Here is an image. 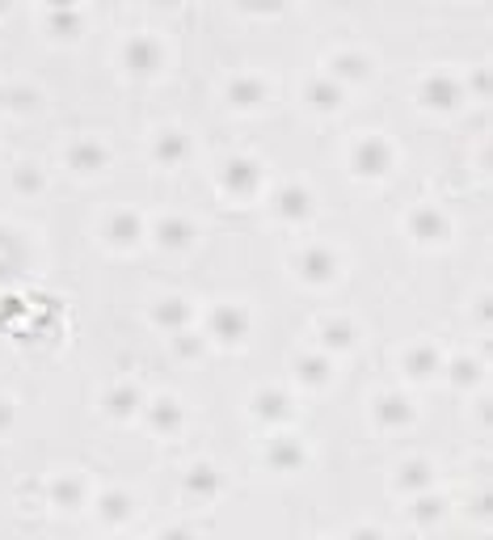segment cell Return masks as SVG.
<instances>
[{"mask_svg":"<svg viewBox=\"0 0 493 540\" xmlns=\"http://www.w3.org/2000/svg\"><path fill=\"white\" fill-rule=\"evenodd\" d=\"M351 165H354V174H363V177L388 174L392 169V143L384 140V135H363L351 148Z\"/></svg>","mask_w":493,"mask_h":540,"instance_id":"1","label":"cell"},{"mask_svg":"<svg viewBox=\"0 0 493 540\" xmlns=\"http://www.w3.org/2000/svg\"><path fill=\"white\" fill-rule=\"evenodd\" d=\"M211 338H220V342H240V338L249 334V313L240 308V304H215L211 308V321H207Z\"/></svg>","mask_w":493,"mask_h":540,"instance_id":"2","label":"cell"},{"mask_svg":"<svg viewBox=\"0 0 493 540\" xmlns=\"http://www.w3.org/2000/svg\"><path fill=\"white\" fill-rule=\"evenodd\" d=\"M262 186V165L249 157H232L223 165V191L237 194V199H254Z\"/></svg>","mask_w":493,"mask_h":540,"instance_id":"3","label":"cell"},{"mask_svg":"<svg viewBox=\"0 0 493 540\" xmlns=\"http://www.w3.org/2000/svg\"><path fill=\"white\" fill-rule=\"evenodd\" d=\"M123 60H127L131 72L148 77V72H157V68L165 64V47H160L157 38H148V34H135L127 47H123Z\"/></svg>","mask_w":493,"mask_h":540,"instance_id":"4","label":"cell"},{"mask_svg":"<svg viewBox=\"0 0 493 540\" xmlns=\"http://www.w3.org/2000/svg\"><path fill=\"white\" fill-rule=\"evenodd\" d=\"M266 464H271L274 473H300L303 464H308V452H303V444L295 435H279L266 447Z\"/></svg>","mask_w":493,"mask_h":540,"instance_id":"5","label":"cell"},{"mask_svg":"<svg viewBox=\"0 0 493 540\" xmlns=\"http://www.w3.org/2000/svg\"><path fill=\"white\" fill-rule=\"evenodd\" d=\"M274 211H279L287 224L308 220V211H312V194H308V186H300V182H287L283 191L274 194Z\"/></svg>","mask_w":493,"mask_h":540,"instance_id":"6","label":"cell"},{"mask_svg":"<svg viewBox=\"0 0 493 540\" xmlns=\"http://www.w3.org/2000/svg\"><path fill=\"white\" fill-rule=\"evenodd\" d=\"M337 254L329 250V245H308L300 254V270H303V279H312V283H329L337 274Z\"/></svg>","mask_w":493,"mask_h":540,"instance_id":"7","label":"cell"},{"mask_svg":"<svg viewBox=\"0 0 493 540\" xmlns=\"http://www.w3.org/2000/svg\"><path fill=\"white\" fill-rule=\"evenodd\" d=\"M409 233H414L422 245H434V241H443L447 237V216L439 211V207H414L409 211Z\"/></svg>","mask_w":493,"mask_h":540,"instance_id":"8","label":"cell"},{"mask_svg":"<svg viewBox=\"0 0 493 540\" xmlns=\"http://www.w3.org/2000/svg\"><path fill=\"white\" fill-rule=\"evenodd\" d=\"M371 413H376V427L380 430H400L414 422V410H409V401L400 397V393H384L376 405H371Z\"/></svg>","mask_w":493,"mask_h":540,"instance_id":"9","label":"cell"},{"mask_svg":"<svg viewBox=\"0 0 493 540\" xmlns=\"http://www.w3.org/2000/svg\"><path fill=\"white\" fill-rule=\"evenodd\" d=\"M68 169H77V174H97V169H106V148L97 140H77V143H68Z\"/></svg>","mask_w":493,"mask_h":540,"instance_id":"10","label":"cell"},{"mask_svg":"<svg viewBox=\"0 0 493 540\" xmlns=\"http://www.w3.org/2000/svg\"><path fill=\"white\" fill-rule=\"evenodd\" d=\"M405 372L417 376V380H430L434 372H443V355L434 342H417V347L405 350Z\"/></svg>","mask_w":493,"mask_h":540,"instance_id":"11","label":"cell"},{"mask_svg":"<svg viewBox=\"0 0 493 540\" xmlns=\"http://www.w3.org/2000/svg\"><path fill=\"white\" fill-rule=\"evenodd\" d=\"M152 157H157V165H165V169H177L182 160L190 157V140H186L182 131H160L157 143H152Z\"/></svg>","mask_w":493,"mask_h":540,"instance_id":"12","label":"cell"},{"mask_svg":"<svg viewBox=\"0 0 493 540\" xmlns=\"http://www.w3.org/2000/svg\"><path fill=\"white\" fill-rule=\"evenodd\" d=\"M106 237H110L114 245H135V241L143 237V220L131 211V207H118L110 220H106Z\"/></svg>","mask_w":493,"mask_h":540,"instance_id":"13","label":"cell"},{"mask_svg":"<svg viewBox=\"0 0 493 540\" xmlns=\"http://www.w3.org/2000/svg\"><path fill=\"white\" fill-rule=\"evenodd\" d=\"M308 106L320 114H334L337 106H342V80L334 77H317V80H308Z\"/></svg>","mask_w":493,"mask_h":540,"instance_id":"14","label":"cell"},{"mask_svg":"<svg viewBox=\"0 0 493 540\" xmlns=\"http://www.w3.org/2000/svg\"><path fill=\"white\" fill-rule=\"evenodd\" d=\"M194 237H198V228H194L186 216H165V220L157 224V241L165 250H186Z\"/></svg>","mask_w":493,"mask_h":540,"instance_id":"15","label":"cell"},{"mask_svg":"<svg viewBox=\"0 0 493 540\" xmlns=\"http://www.w3.org/2000/svg\"><path fill=\"white\" fill-rule=\"evenodd\" d=\"M422 102H426L430 110H451L456 102H460V85L451 77H430L422 85Z\"/></svg>","mask_w":493,"mask_h":540,"instance_id":"16","label":"cell"},{"mask_svg":"<svg viewBox=\"0 0 493 540\" xmlns=\"http://www.w3.org/2000/svg\"><path fill=\"white\" fill-rule=\"evenodd\" d=\"M152 325H157V330H169V334L182 330V325H190V304L177 300V296L152 304Z\"/></svg>","mask_w":493,"mask_h":540,"instance_id":"17","label":"cell"},{"mask_svg":"<svg viewBox=\"0 0 493 540\" xmlns=\"http://www.w3.org/2000/svg\"><path fill=\"white\" fill-rule=\"evenodd\" d=\"M135 410H143V393L135 384H114L106 393V413L114 418H135Z\"/></svg>","mask_w":493,"mask_h":540,"instance_id":"18","label":"cell"},{"mask_svg":"<svg viewBox=\"0 0 493 540\" xmlns=\"http://www.w3.org/2000/svg\"><path fill=\"white\" fill-rule=\"evenodd\" d=\"M228 97H232V106H262L266 97H271V89H266V80L262 77H237L232 85H228Z\"/></svg>","mask_w":493,"mask_h":540,"instance_id":"19","label":"cell"},{"mask_svg":"<svg viewBox=\"0 0 493 540\" xmlns=\"http://www.w3.org/2000/svg\"><path fill=\"white\" fill-rule=\"evenodd\" d=\"M220 473H215V469H211V464H194L190 473H186V494H190V498H203V503H211V498H215V494H220Z\"/></svg>","mask_w":493,"mask_h":540,"instance_id":"20","label":"cell"},{"mask_svg":"<svg viewBox=\"0 0 493 540\" xmlns=\"http://www.w3.org/2000/svg\"><path fill=\"white\" fill-rule=\"evenodd\" d=\"M143 410H148V422H152L160 435H165V430H169V435L182 430V405H177L174 397H157L152 405H143Z\"/></svg>","mask_w":493,"mask_h":540,"instance_id":"21","label":"cell"},{"mask_svg":"<svg viewBox=\"0 0 493 540\" xmlns=\"http://www.w3.org/2000/svg\"><path fill=\"white\" fill-rule=\"evenodd\" d=\"M397 486H400V490H409V494L430 490V486H434V469H430V461H409V464H400Z\"/></svg>","mask_w":493,"mask_h":540,"instance_id":"22","label":"cell"},{"mask_svg":"<svg viewBox=\"0 0 493 540\" xmlns=\"http://www.w3.org/2000/svg\"><path fill=\"white\" fill-rule=\"evenodd\" d=\"M131 511H135V503H131V494H123V490H110V494L97 498V515H101L106 524H123Z\"/></svg>","mask_w":493,"mask_h":540,"instance_id":"23","label":"cell"},{"mask_svg":"<svg viewBox=\"0 0 493 540\" xmlns=\"http://www.w3.org/2000/svg\"><path fill=\"white\" fill-rule=\"evenodd\" d=\"M371 77V60L359 51H342L334 55V80H367Z\"/></svg>","mask_w":493,"mask_h":540,"instance_id":"24","label":"cell"},{"mask_svg":"<svg viewBox=\"0 0 493 540\" xmlns=\"http://www.w3.org/2000/svg\"><path fill=\"white\" fill-rule=\"evenodd\" d=\"M51 503L64 511H77L85 503V490H80V477H55L51 481Z\"/></svg>","mask_w":493,"mask_h":540,"instance_id":"25","label":"cell"},{"mask_svg":"<svg viewBox=\"0 0 493 540\" xmlns=\"http://www.w3.org/2000/svg\"><path fill=\"white\" fill-rule=\"evenodd\" d=\"M169 347H174L177 359H198V355L207 350V338L194 334L190 325H182V330H174V334H169Z\"/></svg>","mask_w":493,"mask_h":540,"instance_id":"26","label":"cell"},{"mask_svg":"<svg viewBox=\"0 0 493 540\" xmlns=\"http://www.w3.org/2000/svg\"><path fill=\"white\" fill-rule=\"evenodd\" d=\"M26 262V245L13 233H0V274H17Z\"/></svg>","mask_w":493,"mask_h":540,"instance_id":"27","label":"cell"},{"mask_svg":"<svg viewBox=\"0 0 493 540\" xmlns=\"http://www.w3.org/2000/svg\"><path fill=\"white\" fill-rule=\"evenodd\" d=\"M329 376H334L329 350H325V355H303V359H300V380L303 384H325Z\"/></svg>","mask_w":493,"mask_h":540,"instance_id":"28","label":"cell"},{"mask_svg":"<svg viewBox=\"0 0 493 540\" xmlns=\"http://www.w3.org/2000/svg\"><path fill=\"white\" fill-rule=\"evenodd\" d=\"M414 520H417L422 528L439 524V520H443V498H439L434 490H422V494L414 498Z\"/></svg>","mask_w":493,"mask_h":540,"instance_id":"29","label":"cell"},{"mask_svg":"<svg viewBox=\"0 0 493 540\" xmlns=\"http://www.w3.org/2000/svg\"><path fill=\"white\" fill-rule=\"evenodd\" d=\"M320 342H325V350H351L354 347V325L351 321H329V325L320 330Z\"/></svg>","mask_w":493,"mask_h":540,"instance_id":"30","label":"cell"},{"mask_svg":"<svg viewBox=\"0 0 493 540\" xmlns=\"http://www.w3.org/2000/svg\"><path fill=\"white\" fill-rule=\"evenodd\" d=\"M254 413H257V418H271V422H279V418L287 413V397L279 393V389H262V393L254 397Z\"/></svg>","mask_w":493,"mask_h":540,"instance_id":"31","label":"cell"},{"mask_svg":"<svg viewBox=\"0 0 493 540\" xmlns=\"http://www.w3.org/2000/svg\"><path fill=\"white\" fill-rule=\"evenodd\" d=\"M13 191L17 194H38V191H43V169L30 165V160L13 165Z\"/></svg>","mask_w":493,"mask_h":540,"instance_id":"32","label":"cell"},{"mask_svg":"<svg viewBox=\"0 0 493 540\" xmlns=\"http://www.w3.org/2000/svg\"><path fill=\"white\" fill-rule=\"evenodd\" d=\"M447 372H451V384H456V389H473V384L481 380V364H477V359H468V355L451 359Z\"/></svg>","mask_w":493,"mask_h":540,"instance_id":"33","label":"cell"},{"mask_svg":"<svg viewBox=\"0 0 493 540\" xmlns=\"http://www.w3.org/2000/svg\"><path fill=\"white\" fill-rule=\"evenodd\" d=\"M240 9H245V13H279L283 0H240Z\"/></svg>","mask_w":493,"mask_h":540,"instance_id":"34","label":"cell"},{"mask_svg":"<svg viewBox=\"0 0 493 540\" xmlns=\"http://www.w3.org/2000/svg\"><path fill=\"white\" fill-rule=\"evenodd\" d=\"M4 102H13L17 110H30V106H38V94H30V89H13Z\"/></svg>","mask_w":493,"mask_h":540,"instance_id":"35","label":"cell"},{"mask_svg":"<svg viewBox=\"0 0 493 540\" xmlns=\"http://www.w3.org/2000/svg\"><path fill=\"white\" fill-rule=\"evenodd\" d=\"M13 418H17L13 401H9V397H0V435H4V430H13Z\"/></svg>","mask_w":493,"mask_h":540,"instance_id":"36","label":"cell"},{"mask_svg":"<svg viewBox=\"0 0 493 540\" xmlns=\"http://www.w3.org/2000/svg\"><path fill=\"white\" fill-rule=\"evenodd\" d=\"M51 26H55V30H68V34H72V30H77V13H64V9H60V13L51 17Z\"/></svg>","mask_w":493,"mask_h":540,"instance_id":"37","label":"cell"},{"mask_svg":"<svg viewBox=\"0 0 493 540\" xmlns=\"http://www.w3.org/2000/svg\"><path fill=\"white\" fill-rule=\"evenodd\" d=\"M51 4H55V9H68V4H72V0H51Z\"/></svg>","mask_w":493,"mask_h":540,"instance_id":"38","label":"cell"},{"mask_svg":"<svg viewBox=\"0 0 493 540\" xmlns=\"http://www.w3.org/2000/svg\"><path fill=\"white\" fill-rule=\"evenodd\" d=\"M148 4H182V0H148Z\"/></svg>","mask_w":493,"mask_h":540,"instance_id":"39","label":"cell"},{"mask_svg":"<svg viewBox=\"0 0 493 540\" xmlns=\"http://www.w3.org/2000/svg\"><path fill=\"white\" fill-rule=\"evenodd\" d=\"M4 97H9V89H0V106H4Z\"/></svg>","mask_w":493,"mask_h":540,"instance_id":"40","label":"cell"}]
</instances>
